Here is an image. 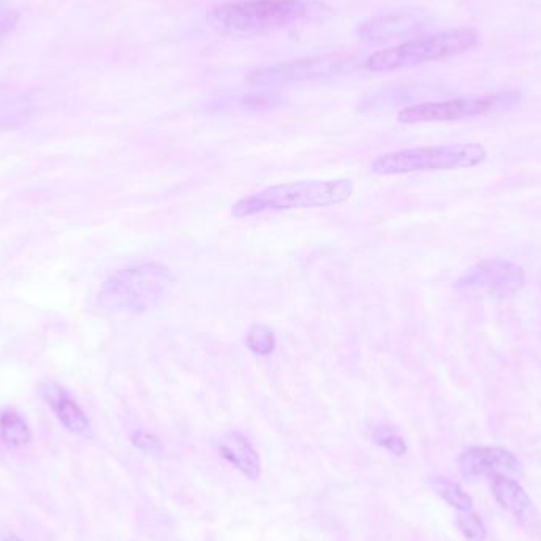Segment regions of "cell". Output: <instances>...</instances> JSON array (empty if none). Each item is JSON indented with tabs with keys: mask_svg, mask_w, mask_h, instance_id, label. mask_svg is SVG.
I'll use <instances>...</instances> for the list:
<instances>
[{
	"mask_svg": "<svg viewBox=\"0 0 541 541\" xmlns=\"http://www.w3.org/2000/svg\"><path fill=\"white\" fill-rule=\"evenodd\" d=\"M0 541H23L21 538L16 537V535L8 534V532H4V534H0Z\"/></svg>",
	"mask_w": 541,
	"mask_h": 541,
	"instance_id": "603a6c76",
	"label": "cell"
},
{
	"mask_svg": "<svg viewBox=\"0 0 541 541\" xmlns=\"http://www.w3.org/2000/svg\"><path fill=\"white\" fill-rule=\"evenodd\" d=\"M219 451L230 464H233L250 480L260 478V473H262L260 456L243 434L230 432L227 436L222 437L219 440Z\"/></svg>",
	"mask_w": 541,
	"mask_h": 541,
	"instance_id": "4fadbf2b",
	"label": "cell"
},
{
	"mask_svg": "<svg viewBox=\"0 0 541 541\" xmlns=\"http://www.w3.org/2000/svg\"><path fill=\"white\" fill-rule=\"evenodd\" d=\"M171 273L159 263L130 266L103 282L99 306L110 314H144L151 311L170 287Z\"/></svg>",
	"mask_w": 541,
	"mask_h": 541,
	"instance_id": "3957f363",
	"label": "cell"
},
{
	"mask_svg": "<svg viewBox=\"0 0 541 541\" xmlns=\"http://www.w3.org/2000/svg\"><path fill=\"white\" fill-rule=\"evenodd\" d=\"M311 0H233L206 13V23L228 37H254L282 31L312 15Z\"/></svg>",
	"mask_w": 541,
	"mask_h": 541,
	"instance_id": "6da1fadb",
	"label": "cell"
},
{
	"mask_svg": "<svg viewBox=\"0 0 541 541\" xmlns=\"http://www.w3.org/2000/svg\"><path fill=\"white\" fill-rule=\"evenodd\" d=\"M246 347L258 356L273 355L277 347L276 334L262 323H254L247 330Z\"/></svg>",
	"mask_w": 541,
	"mask_h": 541,
	"instance_id": "ac0fdd59",
	"label": "cell"
},
{
	"mask_svg": "<svg viewBox=\"0 0 541 541\" xmlns=\"http://www.w3.org/2000/svg\"><path fill=\"white\" fill-rule=\"evenodd\" d=\"M0 437L8 447H24L31 442V429L16 410L7 409L0 413Z\"/></svg>",
	"mask_w": 541,
	"mask_h": 541,
	"instance_id": "2e32d148",
	"label": "cell"
},
{
	"mask_svg": "<svg viewBox=\"0 0 541 541\" xmlns=\"http://www.w3.org/2000/svg\"><path fill=\"white\" fill-rule=\"evenodd\" d=\"M492 494L496 497L500 507L519 519L521 523H530L537 518L534 502L524 491L518 481L511 480L508 475L492 477Z\"/></svg>",
	"mask_w": 541,
	"mask_h": 541,
	"instance_id": "7c38bea8",
	"label": "cell"
},
{
	"mask_svg": "<svg viewBox=\"0 0 541 541\" xmlns=\"http://www.w3.org/2000/svg\"><path fill=\"white\" fill-rule=\"evenodd\" d=\"M38 394L48 404L57 420L61 421L67 431L72 434H84L88 432L89 418L75 401L72 394L65 390L64 386L56 382H43L38 386Z\"/></svg>",
	"mask_w": 541,
	"mask_h": 541,
	"instance_id": "8fae6325",
	"label": "cell"
},
{
	"mask_svg": "<svg viewBox=\"0 0 541 541\" xmlns=\"http://www.w3.org/2000/svg\"><path fill=\"white\" fill-rule=\"evenodd\" d=\"M353 192V181L347 178L282 182L236 201L231 214L236 219H246L263 212L330 208L350 200Z\"/></svg>",
	"mask_w": 541,
	"mask_h": 541,
	"instance_id": "7a4b0ae2",
	"label": "cell"
},
{
	"mask_svg": "<svg viewBox=\"0 0 541 541\" xmlns=\"http://www.w3.org/2000/svg\"><path fill=\"white\" fill-rule=\"evenodd\" d=\"M18 23V10L8 0H0V37L10 34Z\"/></svg>",
	"mask_w": 541,
	"mask_h": 541,
	"instance_id": "7402d4cb",
	"label": "cell"
},
{
	"mask_svg": "<svg viewBox=\"0 0 541 541\" xmlns=\"http://www.w3.org/2000/svg\"><path fill=\"white\" fill-rule=\"evenodd\" d=\"M480 43V35L470 27H459L429 37L410 38L401 45L371 54L364 61L369 72H396L413 69L429 62L445 61L473 50Z\"/></svg>",
	"mask_w": 541,
	"mask_h": 541,
	"instance_id": "277c9868",
	"label": "cell"
},
{
	"mask_svg": "<svg viewBox=\"0 0 541 541\" xmlns=\"http://www.w3.org/2000/svg\"><path fill=\"white\" fill-rule=\"evenodd\" d=\"M364 61L350 53L323 54L254 70L247 81L257 88H274L304 81L330 80L360 70Z\"/></svg>",
	"mask_w": 541,
	"mask_h": 541,
	"instance_id": "8992f818",
	"label": "cell"
},
{
	"mask_svg": "<svg viewBox=\"0 0 541 541\" xmlns=\"http://www.w3.org/2000/svg\"><path fill=\"white\" fill-rule=\"evenodd\" d=\"M429 485L434 489L437 496L442 497L448 505L456 508L459 511L472 510L473 500L472 497L467 494L461 486L456 485L453 481L447 480V478L436 477L431 478Z\"/></svg>",
	"mask_w": 541,
	"mask_h": 541,
	"instance_id": "e0dca14e",
	"label": "cell"
},
{
	"mask_svg": "<svg viewBox=\"0 0 541 541\" xmlns=\"http://www.w3.org/2000/svg\"><path fill=\"white\" fill-rule=\"evenodd\" d=\"M426 19L420 12H394L371 16L356 27V35L364 43H385L413 37L423 31Z\"/></svg>",
	"mask_w": 541,
	"mask_h": 541,
	"instance_id": "9c48e42d",
	"label": "cell"
},
{
	"mask_svg": "<svg viewBox=\"0 0 541 541\" xmlns=\"http://www.w3.org/2000/svg\"><path fill=\"white\" fill-rule=\"evenodd\" d=\"M132 443L133 447L149 456H160L163 453V443L160 442L159 437L152 436L146 431L133 432Z\"/></svg>",
	"mask_w": 541,
	"mask_h": 541,
	"instance_id": "44dd1931",
	"label": "cell"
},
{
	"mask_svg": "<svg viewBox=\"0 0 541 541\" xmlns=\"http://www.w3.org/2000/svg\"><path fill=\"white\" fill-rule=\"evenodd\" d=\"M372 439L379 445V447L385 448V450L393 453L394 456H404L407 453V445H405L404 439L398 436L394 429L388 428V426H379L372 431Z\"/></svg>",
	"mask_w": 541,
	"mask_h": 541,
	"instance_id": "d6986e66",
	"label": "cell"
},
{
	"mask_svg": "<svg viewBox=\"0 0 541 541\" xmlns=\"http://www.w3.org/2000/svg\"><path fill=\"white\" fill-rule=\"evenodd\" d=\"M34 111V102L27 95H4L0 97V132L15 129L27 121Z\"/></svg>",
	"mask_w": 541,
	"mask_h": 541,
	"instance_id": "9a60e30c",
	"label": "cell"
},
{
	"mask_svg": "<svg viewBox=\"0 0 541 541\" xmlns=\"http://www.w3.org/2000/svg\"><path fill=\"white\" fill-rule=\"evenodd\" d=\"M459 470L469 480L523 473V464L504 448L472 447L459 456Z\"/></svg>",
	"mask_w": 541,
	"mask_h": 541,
	"instance_id": "30bf717a",
	"label": "cell"
},
{
	"mask_svg": "<svg viewBox=\"0 0 541 541\" xmlns=\"http://www.w3.org/2000/svg\"><path fill=\"white\" fill-rule=\"evenodd\" d=\"M459 530L462 535L469 541H485L486 540V527L481 521L480 516L475 515L472 511H462V515L456 519Z\"/></svg>",
	"mask_w": 541,
	"mask_h": 541,
	"instance_id": "ffe728a7",
	"label": "cell"
},
{
	"mask_svg": "<svg viewBox=\"0 0 541 541\" xmlns=\"http://www.w3.org/2000/svg\"><path fill=\"white\" fill-rule=\"evenodd\" d=\"M526 284V274L521 266L505 260L492 258L477 263L459 277L454 285L459 293H488V295H511Z\"/></svg>",
	"mask_w": 541,
	"mask_h": 541,
	"instance_id": "ba28073f",
	"label": "cell"
},
{
	"mask_svg": "<svg viewBox=\"0 0 541 541\" xmlns=\"http://www.w3.org/2000/svg\"><path fill=\"white\" fill-rule=\"evenodd\" d=\"M519 94L515 91L499 94L470 95L442 102H424L405 106L399 111L401 124H423V122H453L478 118L494 111L507 110L518 103Z\"/></svg>",
	"mask_w": 541,
	"mask_h": 541,
	"instance_id": "52a82bcc",
	"label": "cell"
},
{
	"mask_svg": "<svg viewBox=\"0 0 541 541\" xmlns=\"http://www.w3.org/2000/svg\"><path fill=\"white\" fill-rule=\"evenodd\" d=\"M284 103V97L277 92H262V94L238 95L216 100L209 106L214 113H260L274 110Z\"/></svg>",
	"mask_w": 541,
	"mask_h": 541,
	"instance_id": "5bb4252c",
	"label": "cell"
},
{
	"mask_svg": "<svg viewBox=\"0 0 541 541\" xmlns=\"http://www.w3.org/2000/svg\"><path fill=\"white\" fill-rule=\"evenodd\" d=\"M488 151L480 143L447 144L388 152L372 162L377 176H398L418 171L462 170L485 162Z\"/></svg>",
	"mask_w": 541,
	"mask_h": 541,
	"instance_id": "5b68a950",
	"label": "cell"
}]
</instances>
